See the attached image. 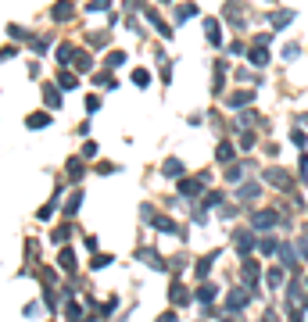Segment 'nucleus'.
I'll return each mask as SVG.
<instances>
[{"label": "nucleus", "instance_id": "nucleus-1", "mask_svg": "<svg viewBox=\"0 0 308 322\" xmlns=\"http://www.w3.org/2000/svg\"><path fill=\"white\" fill-rule=\"evenodd\" d=\"M43 104H47L50 111L61 108V86H58V83H47V86H43Z\"/></svg>", "mask_w": 308, "mask_h": 322}, {"label": "nucleus", "instance_id": "nucleus-2", "mask_svg": "<svg viewBox=\"0 0 308 322\" xmlns=\"http://www.w3.org/2000/svg\"><path fill=\"white\" fill-rule=\"evenodd\" d=\"M251 226L254 229H273L276 226V211H254L251 215Z\"/></svg>", "mask_w": 308, "mask_h": 322}, {"label": "nucleus", "instance_id": "nucleus-3", "mask_svg": "<svg viewBox=\"0 0 308 322\" xmlns=\"http://www.w3.org/2000/svg\"><path fill=\"white\" fill-rule=\"evenodd\" d=\"M226 308H229V311H240V308H247V294H244V290H229V297H226Z\"/></svg>", "mask_w": 308, "mask_h": 322}, {"label": "nucleus", "instance_id": "nucleus-4", "mask_svg": "<svg viewBox=\"0 0 308 322\" xmlns=\"http://www.w3.org/2000/svg\"><path fill=\"white\" fill-rule=\"evenodd\" d=\"M25 126H29V129H47V126H50V115H47V111H32V115L25 118Z\"/></svg>", "mask_w": 308, "mask_h": 322}, {"label": "nucleus", "instance_id": "nucleus-5", "mask_svg": "<svg viewBox=\"0 0 308 322\" xmlns=\"http://www.w3.org/2000/svg\"><path fill=\"white\" fill-rule=\"evenodd\" d=\"M50 15H54V22H72V4H68V0H58Z\"/></svg>", "mask_w": 308, "mask_h": 322}, {"label": "nucleus", "instance_id": "nucleus-6", "mask_svg": "<svg viewBox=\"0 0 308 322\" xmlns=\"http://www.w3.org/2000/svg\"><path fill=\"white\" fill-rule=\"evenodd\" d=\"M201 183H204V176L201 179H186V183H179V193L183 197H197L201 193Z\"/></svg>", "mask_w": 308, "mask_h": 322}, {"label": "nucleus", "instance_id": "nucleus-7", "mask_svg": "<svg viewBox=\"0 0 308 322\" xmlns=\"http://www.w3.org/2000/svg\"><path fill=\"white\" fill-rule=\"evenodd\" d=\"M262 179H265V183H276V186H287V183H290V179H287V172H283V169H269V172H265V176H262Z\"/></svg>", "mask_w": 308, "mask_h": 322}, {"label": "nucleus", "instance_id": "nucleus-8", "mask_svg": "<svg viewBox=\"0 0 308 322\" xmlns=\"http://www.w3.org/2000/svg\"><path fill=\"white\" fill-rule=\"evenodd\" d=\"M79 204H83V190H75V193L68 197V204H65V219H72L75 211H79Z\"/></svg>", "mask_w": 308, "mask_h": 322}, {"label": "nucleus", "instance_id": "nucleus-9", "mask_svg": "<svg viewBox=\"0 0 308 322\" xmlns=\"http://www.w3.org/2000/svg\"><path fill=\"white\" fill-rule=\"evenodd\" d=\"M258 193H262V186H258V183H244V186L237 190V197H240V200H254Z\"/></svg>", "mask_w": 308, "mask_h": 322}, {"label": "nucleus", "instance_id": "nucleus-10", "mask_svg": "<svg viewBox=\"0 0 308 322\" xmlns=\"http://www.w3.org/2000/svg\"><path fill=\"white\" fill-rule=\"evenodd\" d=\"M251 247H254L251 233H244V229H240V233H237V251H240V254H251Z\"/></svg>", "mask_w": 308, "mask_h": 322}, {"label": "nucleus", "instance_id": "nucleus-11", "mask_svg": "<svg viewBox=\"0 0 308 322\" xmlns=\"http://www.w3.org/2000/svg\"><path fill=\"white\" fill-rule=\"evenodd\" d=\"M204 32H208V39H212L215 47L222 43V36H219V25H215V18H204Z\"/></svg>", "mask_w": 308, "mask_h": 322}, {"label": "nucleus", "instance_id": "nucleus-12", "mask_svg": "<svg viewBox=\"0 0 308 322\" xmlns=\"http://www.w3.org/2000/svg\"><path fill=\"white\" fill-rule=\"evenodd\" d=\"M75 83H79V79H75L72 72H58V86L61 90H75Z\"/></svg>", "mask_w": 308, "mask_h": 322}, {"label": "nucleus", "instance_id": "nucleus-13", "mask_svg": "<svg viewBox=\"0 0 308 322\" xmlns=\"http://www.w3.org/2000/svg\"><path fill=\"white\" fill-rule=\"evenodd\" d=\"M72 61H75V50H72L68 43H61V47H58V65H72Z\"/></svg>", "mask_w": 308, "mask_h": 322}, {"label": "nucleus", "instance_id": "nucleus-14", "mask_svg": "<svg viewBox=\"0 0 308 322\" xmlns=\"http://www.w3.org/2000/svg\"><path fill=\"white\" fill-rule=\"evenodd\" d=\"M254 100V93H233V97H229V108H247Z\"/></svg>", "mask_w": 308, "mask_h": 322}, {"label": "nucleus", "instance_id": "nucleus-15", "mask_svg": "<svg viewBox=\"0 0 308 322\" xmlns=\"http://www.w3.org/2000/svg\"><path fill=\"white\" fill-rule=\"evenodd\" d=\"M287 22H294V11H276L273 15V29H283Z\"/></svg>", "mask_w": 308, "mask_h": 322}, {"label": "nucleus", "instance_id": "nucleus-16", "mask_svg": "<svg viewBox=\"0 0 308 322\" xmlns=\"http://www.w3.org/2000/svg\"><path fill=\"white\" fill-rule=\"evenodd\" d=\"M61 269H65V272H75V254H72L68 247H61Z\"/></svg>", "mask_w": 308, "mask_h": 322}, {"label": "nucleus", "instance_id": "nucleus-17", "mask_svg": "<svg viewBox=\"0 0 308 322\" xmlns=\"http://www.w3.org/2000/svg\"><path fill=\"white\" fill-rule=\"evenodd\" d=\"M169 297H172V304H183L190 294H186V287H179V283H172V290H169Z\"/></svg>", "mask_w": 308, "mask_h": 322}, {"label": "nucleus", "instance_id": "nucleus-18", "mask_svg": "<svg viewBox=\"0 0 308 322\" xmlns=\"http://www.w3.org/2000/svg\"><path fill=\"white\" fill-rule=\"evenodd\" d=\"M136 258H140V261H150L154 269H162V258H158V254H154L150 247H147V251H136Z\"/></svg>", "mask_w": 308, "mask_h": 322}, {"label": "nucleus", "instance_id": "nucleus-19", "mask_svg": "<svg viewBox=\"0 0 308 322\" xmlns=\"http://www.w3.org/2000/svg\"><path fill=\"white\" fill-rule=\"evenodd\" d=\"M154 226H158L162 233H179V226H176L172 219H158V215H154Z\"/></svg>", "mask_w": 308, "mask_h": 322}, {"label": "nucleus", "instance_id": "nucleus-20", "mask_svg": "<svg viewBox=\"0 0 308 322\" xmlns=\"http://www.w3.org/2000/svg\"><path fill=\"white\" fill-rule=\"evenodd\" d=\"M251 61H254V65H265V61H269V50H265L262 43H254V50H251Z\"/></svg>", "mask_w": 308, "mask_h": 322}, {"label": "nucleus", "instance_id": "nucleus-21", "mask_svg": "<svg viewBox=\"0 0 308 322\" xmlns=\"http://www.w3.org/2000/svg\"><path fill=\"white\" fill-rule=\"evenodd\" d=\"M122 65H126V54L122 50H111L108 54V68H122Z\"/></svg>", "mask_w": 308, "mask_h": 322}, {"label": "nucleus", "instance_id": "nucleus-22", "mask_svg": "<svg viewBox=\"0 0 308 322\" xmlns=\"http://www.w3.org/2000/svg\"><path fill=\"white\" fill-rule=\"evenodd\" d=\"M194 15H197V8H194V4H183V8L176 11V22H186V18H194Z\"/></svg>", "mask_w": 308, "mask_h": 322}, {"label": "nucleus", "instance_id": "nucleus-23", "mask_svg": "<svg viewBox=\"0 0 308 322\" xmlns=\"http://www.w3.org/2000/svg\"><path fill=\"white\" fill-rule=\"evenodd\" d=\"M83 172H86V169H83V161H79V157H72V161H68V176H72V179H79Z\"/></svg>", "mask_w": 308, "mask_h": 322}, {"label": "nucleus", "instance_id": "nucleus-24", "mask_svg": "<svg viewBox=\"0 0 308 322\" xmlns=\"http://www.w3.org/2000/svg\"><path fill=\"white\" fill-rule=\"evenodd\" d=\"M212 297H215V287H212V283H204V287L197 290V301H201V304H208Z\"/></svg>", "mask_w": 308, "mask_h": 322}, {"label": "nucleus", "instance_id": "nucleus-25", "mask_svg": "<svg viewBox=\"0 0 308 322\" xmlns=\"http://www.w3.org/2000/svg\"><path fill=\"white\" fill-rule=\"evenodd\" d=\"M133 83H136V86H147V83H150V72H147V68H136V72H133Z\"/></svg>", "mask_w": 308, "mask_h": 322}, {"label": "nucleus", "instance_id": "nucleus-26", "mask_svg": "<svg viewBox=\"0 0 308 322\" xmlns=\"http://www.w3.org/2000/svg\"><path fill=\"white\" fill-rule=\"evenodd\" d=\"M215 154H219V161H229V157H233V143H229V140H226V143H219V150H215Z\"/></svg>", "mask_w": 308, "mask_h": 322}, {"label": "nucleus", "instance_id": "nucleus-27", "mask_svg": "<svg viewBox=\"0 0 308 322\" xmlns=\"http://www.w3.org/2000/svg\"><path fill=\"white\" fill-rule=\"evenodd\" d=\"M162 172H165V176H183V165H179V161H165Z\"/></svg>", "mask_w": 308, "mask_h": 322}, {"label": "nucleus", "instance_id": "nucleus-28", "mask_svg": "<svg viewBox=\"0 0 308 322\" xmlns=\"http://www.w3.org/2000/svg\"><path fill=\"white\" fill-rule=\"evenodd\" d=\"M212 261H215V254H208V258H201V261H197V276H201V279L208 276V269H212Z\"/></svg>", "mask_w": 308, "mask_h": 322}, {"label": "nucleus", "instance_id": "nucleus-29", "mask_svg": "<svg viewBox=\"0 0 308 322\" xmlns=\"http://www.w3.org/2000/svg\"><path fill=\"white\" fill-rule=\"evenodd\" d=\"M283 283V269H269V287H280Z\"/></svg>", "mask_w": 308, "mask_h": 322}, {"label": "nucleus", "instance_id": "nucleus-30", "mask_svg": "<svg viewBox=\"0 0 308 322\" xmlns=\"http://www.w3.org/2000/svg\"><path fill=\"white\" fill-rule=\"evenodd\" d=\"M280 258H283V265H294V261H297V254L290 251V244H283V251H280Z\"/></svg>", "mask_w": 308, "mask_h": 322}, {"label": "nucleus", "instance_id": "nucleus-31", "mask_svg": "<svg viewBox=\"0 0 308 322\" xmlns=\"http://www.w3.org/2000/svg\"><path fill=\"white\" fill-rule=\"evenodd\" d=\"M93 83H97V86H115V79H111L108 72H97V75H93Z\"/></svg>", "mask_w": 308, "mask_h": 322}, {"label": "nucleus", "instance_id": "nucleus-32", "mask_svg": "<svg viewBox=\"0 0 308 322\" xmlns=\"http://www.w3.org/2000/svg\"><path fill=\"white\" fill-rule=\"evenodd\" d=\"M65 315H68V318H83V308H79V304H75V301H68V308H65Z\"/></svg>", "mask_w": 308, "mask_h": 322}, {"label": "nucleus", "instance_id": "nucleus-33", "mask_svg": "<svg viewBox=\"0 0 308 322\" xmlns=\"http://www.w3.org/2000/svg\"><path fill=\"white\" fill-rule=\"evenodd\" d=\"M276 247H280V244H276V240H262V244H258V251H262V254H273Z\"/></svg>", "mask_w": 308, "mask_h": 322}, {"label": "nucleus", "instance_id": "nucleus-34", "mask_svg": "<svg viewBox=\"0 0 308 322\" xmlns=\"http://www.w3.org/2000/svg\"><path fill=\"white\" fill-rule=\"evenodd\" d=\"M68 233H72L68 226H61V229H54V244H61V240H68Z\"/></svg>", "mask_w": 308, "mask_h": 322}, {"label": "nucleus", "instance_id": "nucleus-35", "mask_svg": "<svg viewBox=\"0 0 308 322\" xmlns=\"http://www.w3.org/2000/svg\"><path fill=\"white\" fill-rule=\"evenodd\" d=\"M15 54H18V50H15V47H0V61H11V58H15Z\"/></svg>", "mask_w": 308, "mask_h": 322}, {"label": "nucleus", "instance_id": "nucleus-36", "mask_svg": "<svg viewBox=\"0 0 308 322\" xmlns=\"http://www.w3.org/2000/svg\"><path fill=\"white\" fill-rule=\"evenodd\" d=\"M32 50L36 54H47V39H32Z\"/></svg>", "mask_w": 308, "mask_h": 322}, {"label": "nucleus", "instance_id": "nucleus-37", "mask_svg": "<svg viewBox=\"0 0 308 322\" xmlns=\"http://www.w3.org/2000/svg\"><path fill=\"white\" fill-rule=\"evenodd\" d=\"M97 108H100V97H86V111H90V115H93V111H97Z\"/></svg>", "mask_w": 308, "mask_h": 322}, {"label": "nucleus", "instance_id": "nucleus-38", "mask_svg": "<svg viewBox=\"0 0 308 322\" xmlns=\"http://www.w3.org/2000/svg\"><path fill=\"white\" fill-rule=\"evenodd\" d=\"M50 215H54V204H43V208H40V219L50 222Z\"/></svg>", "mask_w": 308, "mask_h": 322}, {"label": "nucleus", "instance_id": "nucleus-39", "mask_svg": "<svg viewBox=\"0 0 308 322\" xmlns=\"http://www.w3.org/2000/svg\"><path fill=\"white\" fill-rule=\"evenodd\" d=\"M108 4H111V0H90V11H104Z\"/></svg>", "mask_w": 308, "mask_h": 322}, {"label": "nucleus", "instance_id": "nucleus-40", "mask_svg": "<svg viewBox=\"0 0 308 322\" xmlns=\"http://www.w3.org/2000/svg\"><path fill=\"white\" fill-rule=\"evenodd\" d=\"M75 65H79V68H90V54H75Z\"/></svg>", "mask_w": 308, "mask_h": 322}, {"label": "nucleus", "instance_id": "nucleus-41", "mask_svg": "<svg viewBox=\"0 0 308 322\" xmlns=\"http://www.w3.org/2000/svg\"><path fill=\"white\" fill-rule=\"evenodd\" d=\"M290 140H294L297 147H304V133H301V129H294V133H290Z\"/></svg>", "mask_w": 308, "mask_h": 322}, {"label": "nucleus", "instance_id": "nucleus-42", "mask_svg": "<svg viewBox=\"0 0 308 322\" xmlns=\"http://www.w3.org/2000/svg\"><path fill=\"white\" fill-rule=\"evenodd\" d=\"M158 322H179V318H176V311H165V315H158Z\"/></svg>", "mask_w": 308, "mask_h": 322}, {"label": "nucleus", "instance_id": "nucleus-43", "mask_svg": "<svg viewBox=\"0 0 308 322\" xmlns=\"http://www.w3.org/2000/svg\"><path fill=\"white\" fill-rule=\"evenodd\" d=\"M262 322H280V318H276V311H265V315H262Z\"/></svg>", "mask_w": 308, "mask_h": 322}, {"label": "nucleus", "instance_id": "nucleus-44", "mask_svg": "<svg viewBox=\"0 0 308 322\" xmlns=\"http://www.w3.org/2000/svg\"><path fill=\"white\" fill-rule=\"evenodd\" d=\"M301 254H304V258H308V240H304V244H301Z\"/></svg>", "mask_w": 308, "mask_h": 322}]
</instances>
